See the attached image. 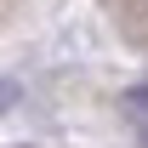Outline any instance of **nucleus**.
Wrapping results in <instances>:
<instances>
[{
	"label": "nucleus",
	"mask_w": 148,
	"mask_h": 148,
	"mask_svg": "<svg viewBox=\"0 0 148 148\" xmlns=\"http://www.w3.org/2000/svg\"><path fill=\"white\" fill-rule=\"evenodd\" d=\"M125 108H131V114H148V86H137V91H125Z\"/></svg>",
	"instance_id": "f257e3e1"
},
{
	"label": "nucleus",
	"mask_w": 148,
	"mask_h": 148,
	"mask_svg": "<svg viewBox=\"0 0 148 148\" xmlns=\"http://www.w3.org/2000/svg\"><path fill=\"white\" fill-rule=\"evenodd\" d=\"M12 103H17V80H0V114L12 108Z\"/></svg>",
	"instance_id": "f03ea898"
}]
</instances>
